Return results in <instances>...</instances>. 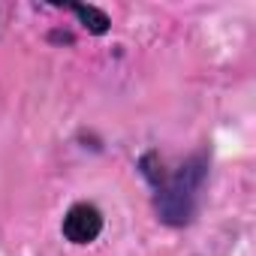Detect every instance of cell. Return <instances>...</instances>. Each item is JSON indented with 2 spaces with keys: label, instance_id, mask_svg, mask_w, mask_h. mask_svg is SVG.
Returning <instances> with one entry per match:
<instances>
[{
  "label": "cell",
  "instance_id": "obj_1",
  "mask_svg": "<svg viewBox=\"0 0 256 256\" xmlns=\"http://www.w3.org/2000/svg\"><path fill=\"white\" fill-rule=\"evenodd\" d=\"M205 157H190L184 160L172 175H151L154 184H157V214L163 223L169 226H184L193 220L196 214V202H199V190H202V181H205Z\"/></svg>",
  "mask_w": 256,
  "mask_h": 256
},
{
  "label": "cell",
  "instance_id": "obj_2",
  "mask_svg": "<svg viewBox=\"0 0 256 256\" xmlns=\"http://www.w3.org/2000/svg\"><path fill=\"white\" fill-rule=\"evenodd\" d=\"M60 229H64V238L70 244H90L102 232V214H100V208H94L88 202H78L64 214Z\"/></svg>",
  "mask_w": 256,
  "mask_h": 256
},
{
  "label": "cell",
  "instance_id": "obj_3",
  "mask_svg": "<svg viewBox=\"0 0 256 256\" xmlns=\"http://www.w3.org/2000/svg\"><path fill=\"white\" fill-rule=\"evenodd\" d=\"M82 22H84V28L90 30V34H106L108 30V16L106 12H100L96 6H82V4H72L70 6Z\"/></svg>",
  "mask_w": 256,
  "mask_h": 256
}]
</instances>
